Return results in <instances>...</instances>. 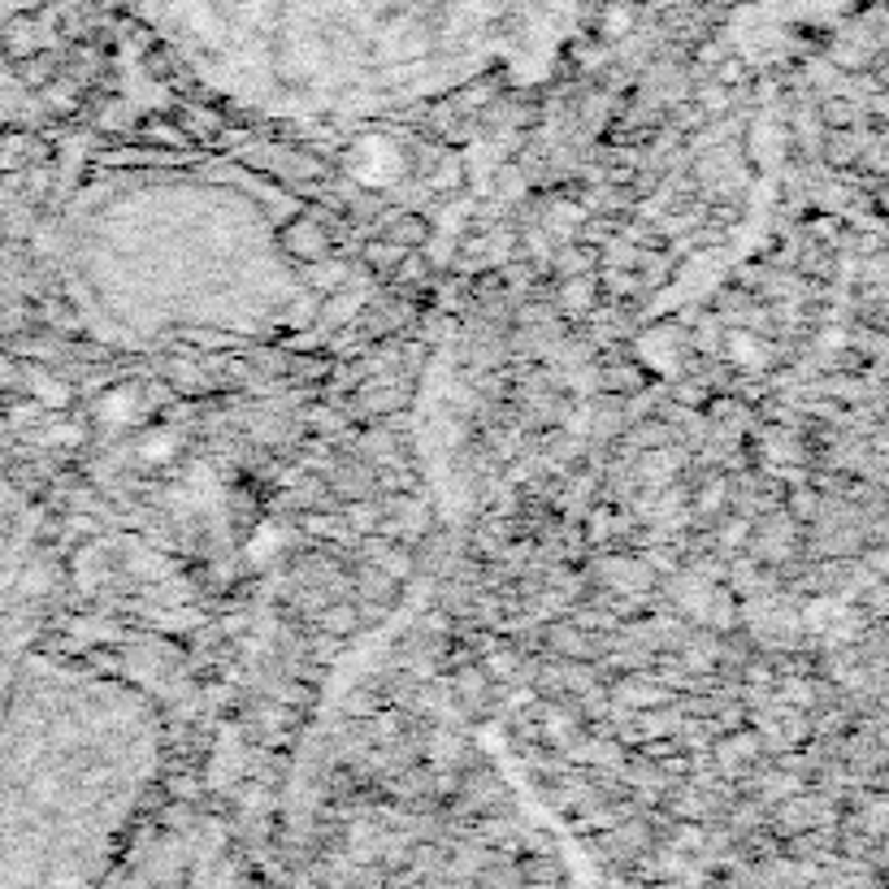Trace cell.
Returning <instances> with one entry per match:
<instances>
[{"instance_id": "7bdbcfd3", "label": "cell", "mask_w": 889, "mask_h": 889, "mask_svg": "<svg viewBox=\"0 0 889 889\" xmlns=\"http://www.w3.org/2000/svg\"><path fill=\"white\" fill-rule=\"evenodd\" d=\"M698 61H703V66H716V61H720V44H703V48H698Z\"/></svg>"}, {"instance_id": "ffe728a7", "label": "cell", "mask_w": 889, "mask_h": 889, "mask_svg": "<svg viewBox=\"0 0 889 889\" xmlns=\"http://www.w3.org/2000/svg\"><path fill=\"white\" fill-rule=\"evenodd\" d=\"M274 703H287V707H313V703H318V690L304 685V681H282V685H274Z\"/></svg>"}, {"instance_id": "9c48e42d", "label": "cell", "mask_w": 889, "mask_h": 889, "mask_svg": "<svg viewBox=\"0 0 889 889\" xmlns=\"http://www.w3.org/2000/svg\"><path fill=\"white\" fill-rule=\"evenodd\" d=\"M48 79H57V61L48 53H26L18 57V83L22 88H44Z\"/></svg>"}, {"instance_id": "9a60e30c", "label": "cell", "mask_w": 889, "mask_h": 889, "mask_svg": "<svg viewBox=\"0 0 889 889\" xmlns=\"http://www.w3.org/2000/svg\"><path fill=\"white\" fill-rule=\"evenodd\" d=\"M369 720H373V725H369V738H378V742H386V747L404 738V716H400V712H373Z\"/></svg>"}, {"instance_id": "ba28073f", "label": "cell", "mask_w": 889, "mask_h": 889, "mask_svg": "<svg viewBox=\"0 0 889 889\" xmlns=\"http://www.w3.org/2000/svg\"><path fill=\"white\" fill-rule=\"evenodd\" d=\"M599 382L612 391V395H643L647 391V373L638 365H612V369H599Z\"/></svg>"}, {"instance_id": "60d3db41", "label": "cell", "mask_w": 889, "mask_h": 889, "mask_svg": "<svg viewBox=\"0 0 889 889\" xmlns=\"http://www.w3.org/2000/svg\"><path fill=\"white\" fill-rule=\"evenodd\" d=\"M460 105H464V109H482V105H490V88H486V83H473V88H464Z\"/></svg>"}, {"instance_id": "ab89813d", "label": "cell", "mask_w": 889, "mask_h": 889, "mask_svg": "<svg viewBox=\"0 0 889 889\" xmlns=\"http://www.w3.org/2000/svg\"><path fill=\"white\" fill-rule=\"evenodd\" d=\"M720 539H725V547H742V543H747V539H755V534H751V526H747V521H729V526L720 530Z\"/></svg>"}, {"instance_id": "b9f144b4", "label": "cell", "mask_w": 889, "mask_h": 889, "mask_svg": "<svg viewBox=\"0 0 889 889\" xmlns=\"http://www.w3.org/2000/svg\"><path fill=\"white\" fill-rule=\"evenodd\" d=\"M343 707H347V716H373V698H369V690H356Z\"/></svg>"}, {"instance_id": "7a4b0ae2", "label": "cell", "mask_w": 889, "mask_h": 889, "mask_svg": "<svg viewBox=\"0 0 889 889\" xmlns=\"http://www.w3.org/2000/svg\"><path fill=\"white\" fill-rule=\"evenodd\" d=\"M282 243H287V252L300 256V265L322 261V256L331 252V234H326L318 222H291L287 226V234H282Z\"/></svg>"}, {"instance_id": "44dd1931", "label": "cell", "mask_w": 889, "mask_h": 889, "mask_svg": "<svg viewBox=\"0 0 889 889\" xmlns=\"http://www.w3.org/2000/svg\"><path fill=\"white\" fill-rule=\"evenodd\" d=\"M157 824H161V829H170V833H183V829H192V824H196V820H192V803H183V798H170V803L161 807Z\"/></svg>"}, {"instance_id": "4316f807", "label": "cell", "mask_w": 889, "mask_h": 889, "mask_svg": "<svg viewBox=\"0 0 889 889\" xmlns=\"http://www.w3.org/2000/svg\"><path fill=\"white\" fill-rule=\"evenodd\" d=\"M517 877L521 881H564V873L552 868L547 859H539V855H521V873Z\"/></svg>"}, {"instance_id": "8fae6325", "label": "cell", "mask_w": 889, "mask_h": 889, "mask_svg": "<svg viewBox=\"0 0 889 889\" xmlns=\"http://www.w3.org/2000/svg\"><path fill=\"white\" fill-rule=\"evenodd\" d=\"M552 265H559V274H590L599 265V247H586V243H568L552 256Z\"/></svg>"}, {"instance_id": "d6986e66", "label": "cell", "mask_w": 889, "mask_h": 889, "mask_svg": "<svg viewBox=\"0 0 889 889\" xmlns=\"http://www.w3.org/2000/svg\"><path fill=\"white\" fill-rule=\"evenodd\" d=\"M408 247H400V243H391L386 234L382 239H373V243H365V261L369 265H378V269H391V265H400V256H404Z\"/></svg>"}, {"instance_id": "30bf717a", "label": "cell", "mask_w": 889, "mask_h": 889, "mask_svg": "<svg viewBox=\"0 0 889 889\" xmlns=\"http://www.w3.org/2000/svg\"><path fill=\"white\" fill-rule=\"evenodd\" d=\"M785 508H789V521H798V526H811V521L820 517L824 499H820V490H816L811 482H803V486H794V495L785 499Z\"/></svg>"}, {"instance_id": "277c9868", "label": "cell", "mask_w": 889, "mask_h": 889, "mask_svg": "<svg viewBox=\"0 0 889 889\" xmlns=\"http://www.w3.org/2000/svg\"><path fill=\"white\" fill-rule=\"evenodd\" d=\"M26 386H31V395L44 404V408H66L70 404V382H61L57 373H48V369H39V365H31V373H26Z\"/></svg>"}, {"instance_id": "83f0119b", "label": "cell", "mask_w": 889, "mask_h": 889, "mask_svg": "<svg viewBox=\"0 0 889 889\" xmlns=\"http://www.w3.org/2000/svg\"><path fill=\"white\" fill-rule=\"evenodd\" d=\"M630 439H634V447H638V451H651V447L672 443V435H668L665 422H651V426H634V430H630Z\"/></svg>"}, {"instance_id": "d4e9b609", "label": "cell", "mask_w": 889, "mask_h": 889, "mask_svg": "<svg viewBox=\"0 0 889 889\" xmlns=\"http://www.w3.org/2000/svg\"><path fill=\"white\" fill-rule=\"evenodd\" d=\"M165 794H170V798L192 803V798H200V794H205V777H200V773H178V777L165 781Z\"/></svg>"}, {"instance_id": "52a82bcc", "label": "cell", "mask_w": 889, "mask_h": 889, "mask_svg": "<svg viewBox=\"0 0 889 889\" xmlns=\"http://www.w3.org/2000/svg\"><path fill=\"white\" fill-rule=\"evenodd\" d=\"M318 621H322V630L326 634H338V638H351L356 630H360V608L351 603V599H338V603H326L322 612H318Z\"/></svg>"}, {"instance_id": "4fadbf2b", "label": "cell", "mask_w": 889, "mask_h": 889, "mask_svg": "<svg viewBox=\"0 0 889 889\" xmlns=\"http://www.w3.org/2000/svg\"><path fill=\"white\" fill-rule=\"evenodd\" d=\"M855 117H859V109H855L851 96H829V101H820V122H824L829 130H846V126H855Z\"/></svg>"}, {"instance_id": "6da1fadb", "label": "cell", "mask_w": 889, "mask_h": 889, "mask_svg": "<svg viewBox=\"0 0 889 889\" xmlns=\"http://www.w3.org/2000/svg\"><path fill=\"white\" fill-rule=\"evenodd\" d=\"M547 647L556 651L559 660H599V647L586 630H577L573 621H556L547 625Z\"/></svg>"}, {"instance_id": "5b68a950", "label": "cell", "mask_w": 889, "mask_h": 889, "mask_svg": "<svg viewBox=\"0 0 889 889\" xmlns=\"http://www.w3.org/2000/svg\"><path fill=\"white\" fill-rule=\"evenodd\" d=\"M382 504H373L369 495H360V499H347V508H343V530L347 534H356V539H365V534H373L378 526H382Z\"/></svg>"}, {"instance_id": "8992f818", "label": "cell", "mask_w": 889, "mask_h": 889, "mask_svg": "<svg viewBox=\"0 0 889 889\" xmlns=\"http://www.w3.org/2000/svg\"><path fill=\"white\" fill-rule=\"evenodd\" d=\"M382 226H386L382 234H386L391 243H400V247H422V243L430 239V226H426L422 213H391Z\"/></svg>"}, {"instance_id": "4dcf8cb0", "label": "cell", "mask_w": 889, "mask_h": 889, "mask_svg": "<svg viewBox=\"0 0 889 889\" xmlns=\"http://www.w3.org/2000/svg\"><path fill=\"white\" fill-rule=\"evenodd\" d=\"M698 109H703V113H725V109H729V88H720V83L698 88Z\"/></svg>"}, {"instance_id": "d6a6232c", "label": "cell", "mask_w": 889, "mask_h": 889, "mask_svg": "<svg viewBox=\"0 0 889 889\" xmlns=\"http://www.w3.org/2000/svg\"><path fill=\"white\" fill-rule=\"evenodd\" d=\"M833 66H842V70H868V53H864L859 44H855V48H851V44H838V48H833Z\"/></svg>"}, {"instance_id": "8d00e7d4", "label": "cell", "mask_w": 889, "mask_h": 889, "mask_svg": "<svg viewBox=\"0 0 889 889\" xmlns=\"http://www.w3.org/2000/svg\"><path fill=\"white\" fill-rule=\"evenodd\" d=\"M677 404L703 408V404H707V382H681V386H677Z\"/></svg>"}, {"instance_id": "f546056e", "label": "cell", "mask_w": 889, "mask_h": 889, "mask_svg": "<svg viewBox=\"0 0 889 889\" xmlns=\"http://www.w3.org/2000/svg\"><path fill=\"white\" fill-rule=\"evenodd\" d=\"M742 681L747 685H777V668H773V660H747L742 665Z\"/></svg>"}, {"instance_id": "7402d4cb", "label": "cell", "mask_w": 889, "mask_h": 889, "mask_svg": "<svg viewBox=\"0 0 889 889\" xmlns=\"http://www.w3.org/2000/svg\"><path fill=\"white\" fill-rule=\"evenodd\" d=\"M482 668H486L490 681H508V677L517 672V651H508V647H490V651L482 656Z\"/></svg>"}, {"instance_id": "1f68e13d", "label": "cell", "mask_w": 889, "mask_h": 889, "mask_svg": "<svg viewBox=\"0 0 889 889\" xmlns=\"http://www.w3.org/2000/svg\"><path fill=\"white\" fill-rule=\"evenodd\" d=\"M88 665L96 668V672H126V660H122L113 647H96V643H92V651H88Z\"/></svg>"}, {"instance_id": "f1b7e54d", "label": "cell", "mask_w": 889, "mask_h": 889, "mask_svg": "<svg viewBox=\"0 0 889 889\" xmlns=\"http://www.w3.org/2000/svg\"><path fill=\"white\" fill-rule=\"evenodd\" d=\"M612 234H616V222H586L577 226V239L586 243V247H603V243H612Z\"/></svg>"}, {"instance_id": "ee69618b", "label": "cell", "mask_w": 889, "mask_h": 889, "mask_svg": "<svg viewBox=\"0 0 889 889\" xmlns=\"http://www.w3.org/2000/svg\"><path fill=\"white\" fill-rule=\"evenodd\" d=\"M868 568H873V577H881V573H886V552H881V547H873V552H868Z\"/></svg>"}, {"instance_id": "d590c367", "label": "cell", "mask_w": 889, "mask_h": 889, "mask_svg": "<svg viewBox=\"0 0 889 889\" xmlns=\"http://www.w3.org/2000/svg\"><path fill=\"white\" fill-rule=\"evenodd\" d=\"M608 39H621V35H630V13L625 9H608L603 13V26H599Z\"/></svg>"}, {"instance_id": "cb8c5ba5", "label": "cell", "mask_w": 889, "mask_h": 889, "mask_svg": "<svg viewBox=\"0 0 889 889\" xmlns=\"http://www.w3.org/2000/svg\"><path fill=\"white\" fill-rule=\"evenodd\" d=\"M798 269H803L807 278H833V256H829V247H807V252L798 256Z\"/></svg>"}, {"instance_id": "5bb4252c", "label": "cell", "mask_w": 889, "mask_h": 889, "mask_svg": "<svg viewBox=\"0 0 889 889\" xmlns=\"http://www.w3.org/2000/svg\"><path fill=\"white\" fill-rule=\"evenodd\" d=\"M378 568H386L395 581H408V577L417 573V556L404 552V547H395V543H386V552L378 556Z\"/></svg>"}, {"instance_id": "2e32d148", "label": "cell", "mask_w": 889, "mask_h": 889, "mask_svg": "<svg viewBox=\"0 0 889 889\" xmlns=\"http://www.w3.org/2000/svg\"><path fill=\"white\" fill-rule=\"evenodd\" d=\"M300 530L304 534H313V539H334L338 534V517L334 512H322V508H304V517H300Z\"/></svg>"}, {"instance_id": "3957f363", "label": "cell", "mask_w": 889, "mask_h": 889, "mask_svg": "<svg viewBox=\"0 0 889 889\" xmlns=\"http://www.w3.org/2000/svg\"><path fill=\"white\" fill-rule=\"evenodd\" d=\"M556 300H559V309L564 313H590L594 309V300H599V287H594V274H568L564 282H559V291H556Z\"/></svg>"}, {"instance_id": "e575fe53", "label": "cell", "mask_w": 889, "mask_h": 889, "mask_svg": "<svg viewBox=\"0 0 889 889\" xmlns=\"http://www.w3.org/2000/svg\"><path fill=\"white\" fill-rule=\"evenodd\" d=\"M44 417V404L39 400H18V404H9V422L13 426H31V422H39Z\"/></svg>"}, {"instance_id": "484cf974", "label": "cell", "mask_w": 889, "mask_h": 889, "mask_svg": "<svg viewBox=\"0 0 889 889\" xmlns=\"http://www.w3.org/2000/svg\"><path fill=\"white\" fill-rule=\"evenodd\" d=\"M322 269H313L309 265V282H318V287H343L347 278H351V269L343 265V261H318Z\"/></svg>"}, {"instance_id": "ac0fdd59", "label": "cell", "mask_w": 889, "mask_h": 889, "mask_svg": "<svg viewBox=\"0 0 889 889\" xmlns=\"http://www.w3.org/2000/svg\"><path fill=\"white\" fill-rule=\"evenodd\" d=\"M824 157H829L833 165L859 161V139H855V135H846V130H833V135H829V143H824Z\"/></svg>"}, {"instance_id": "74e56055", "label": "cell", "mask_w": 889, "mask_h": 889, "mask_svg": "<svg viewBox=\"0 0 889 889\" xmlns=\"http://www.w3.org/2000/svg\"><path fill=\"white\" fill-rule=\"evenodd\" d=\"M174 435H170V430H161V435H148V443H143V455H148V460H165V455H170V451H174Z\"/></svg>"}, {"instance_id": "836d02e7", "label": "cell", "mask_w": 889, "mask_h": 889, "mask_svg": "<svg viewBox=\"0 0 889 889\" xmlns=\"http://www.w3.org/2000/svg\"><path fill=\"white\" fill-rule=\"evenodd\" d=\"M703 842H707V833L690 820V824H681V829H672V846L677 851H703Z\"/></svg>"}, {"instance_id": "f35d334b", "label": "cell", "mask_w": 889, "mask_h": 889, "mask_svg": "<svg viewBox=\"0 0 889 889\" xmlns=\"http://www.w3.org/2000/svg\"><path fill=\"white\" fill-rule=\"evenodd\" d=\"M811 234H816L824 247H838V243H842V234H838V218H816V222H811Z\"/></svg>"}, {"instance_id": "603a6c76", "label": "cell", "mask_w": 889, "mask_h": 889, "mask_svg": "<svg viewBox=\"0 0 889 889\" xmlns=\"http://www.w3.org/2000/svg\"><path fill=\"white\" fill-rule=\"evenodd\" d=\"M304 656H309V660H313V665H318V668L334 665V660L343 656V638H338V634H326V630H322V634L313 638V647H309Z\"/></svg>"}, {"instance_id": "7c38bea8", "label": "cell", "mask_w": 889, "mask_h": 889, "mask_svg": "<svg viewBox=\"0 0 889 889\" xmlns=\"http://www.w3.org/2000/svg\"><path fill=\"white\" fill-rule=\"evenodd\" d=\"M455 694H460L464 703H482V698L490 694V677H486V668L469 660V665L455 672Z\"/></svg>"}, {"instance_id": "e0dca14e", "label": "cell", "mask_w": 889, "mask_h": 889, "mask_svg": "<svg viewBox=\"0 0 889 889\" xmlns=\"http://www.w3.org/2000/svg\"><path fill=\"white\" fill-rule=\"evenodd\" d=\"M712 70H716V83H720V88H729V92H734V88H742V83L751 79V66H747L742 57H720Z\"/></svg>"}]
</instances>
